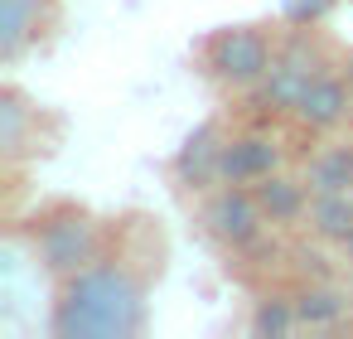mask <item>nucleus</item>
<instances>
[{
	"instance_id": "obj_12",
	"label": "nucleus",
	"mask_w": 353,
	"mask_h": 339,
	"mask_svg": "<svg viewBox=\"0 0 353 339\" xmlns=\"http://www.w3.org/2000/svg\"><path fill=\"white\" fill-rule=\"evenodd\" d=\"M310 233L324 242L353 238V194H310Z\"/></svg>"
},
{
	"instance_id": "obj_14",
	"label": "nucleus",
	"mask_w": 353,
	"mask_h": 339,
	"mask_svg": "<svg viewBox=\"0 0 353 339\" xmlns=\"http://www.w3.org/2000/svg\"><path fill=\"white\" fill-rule=\"evenodd\" d=\"M30 122H39V107H30L15 88H6V93H0V146H6V160H10V165L25 155Z\"/></svg>"
},
{
	"instance_id": "obj_15",
	"label": "nucleus",
	"mask_w": 353,
	"mask_h": 339,
	"mask_svg": "<svg viewBox=\"0 0 353 339\" xmlns=\"http://www.w3.org/2000/svg\"><path fill=\"white\" fill-rule=\"evenodd\" d=\"M295 325H300V310H295V300H281V296H266L256 305V315H252V329L256 334H285Z\"/></svg>"
},
{
	"instance_id": "obj_8",
	"label": "nucleus",
	"mask_w": 353,
	"mask_h": 339,
	"mask_svg": "<svg viewBox=\"0 0 353 339\" xmlns=\"http://www.w3.org/2000/svg\"><path fill=\"white\" fill-rule=\"evenodd\" d=\"M54 0H0V59L15 64L49 25Z\"/></svg>"
},
{
	"instance_id": "obj_9",
	"label": "nucleus",
	"mask_w": 353,
	"mask_h": 339,
	"mask_svg": "<svg viewBox=\"0 0 353 339\" xmlns=\"http://www.w3.org/2000/svg\"><path fill=\"white\" fill-rule=\"evenodd\" d=\"M252 194H256V204H261V213H266V223H300L305 213H310V184L305 180H290V175H266V180H256L252 184Z\"/></svg>"
},
{
	"instance_id": "obj_2",
	"label": "nucleus",
	"mask_w": 353,
	"mask_h": 339,
	"mask_svg": "<svg viewBox=\"0 0 353 339\" xmlns=\"http://www.w3.org/2000/svg\"><path fill=\"white\" fill-rule=\"evenodd\" d=\"M30 242H34L39 267L54 281H63V276H73L78 267H88L92 257L107 252V228L88 209H54V213H44L34 223Z\"/></svg>"
},
{
	"instance_id": "obj_3",
	"label": "nucleus",
	"mask_w": 353,
	"mask_h": 339,
	"mask_svg": "<svg viewBox=\"0 0 353 339\" xmlns=\"http://www.w3.org/2000/svg\"><path fill=\"white\" fill-rule=\"evenodd\" d=\"M276 49H281V39L271 30H261V25H228V30H218V35L203 39V68L223 88L252 93L266 78Z\"/></svg>"
},
{
	"instance_id": "obj_6",
	"label": "nucleus",
	"mask_w": 353,
	"mask_h": 339,
	"mask_svg": "<svg viewBox=\"0 0 353 339\" xmlns=\"http://www.w3.org/2000/svg\"><path fill=\"white\" fill-rule=\"evenodd\" d=\"M290 117H295L300 126H310V131H334V126H343V122L353 117V78L324 68V73L300 93V102H295Z\"/></svg>"
},
{
	"instance_id": "obj_11",
	"label": "nucleus",
	"mask_w": 353,
	"mask_h": 339,
	"mask_svg": "<svg viewBox=\"0 0 353 339\" xmlns=\"http://www.w3.org/2000/svg\"><path fill=\"white\" fill-rule=\"evenodd\" d=\"M310 194H353V146H324L305 165Z\"/></svg>"
},
{
	"instance_id": "obj_19",
	"label": "nucleus",
	"mask_w": 353,
	"mask_h": 339,
	"mask_svg": "<svg viewBox=\"0 0 353 339\" xmlns=\"http://www.w3.org/2000/svg\"><path fill=\"white\" fill-rule=\"evenodd\" d=\"M348 122H353V117H348Z\"/></svg>"
},
{
	"instance_id": "obj_4",
	"label": "nucleus",
	"mask_w": 353,
	"mask_h": 339,
	"mask_svg": "<svg viewBox=\"0 0 353 339\" xmlns=\"http://www.w3.org/2000/svg\"><path fill=\"white\" fill-rule=\"evenodd\" d=\"M319 73H324L319 44L310 39V30H295L290 39H281V49H276L266 78L252 88V97H256V107H266V112H295L300 93H305Z\"/></svg>"
},
{
	"instance_id": "obj_1",
	"label": "nucleus",
	"mask_w": 353,
	"mask_h": 339,
	"mask_svg": "<svg viewBox=\"0 0 353 339\" xmlns=\"http://www.w3.org/2000/svg\"><path fill=\"white\" fill-rule=\"evenodd\" d=\"M150 320V286L145 271L121 257L102 252L73 276L59 281L54 310H49V334L54 339H136Z\"/></svg>"
},
{
	"instance_id": "obj_10",
	"label": "nucleus",
	"mask_w": 353,
	"mask_h": 339,
	"mask_svg": "<svg viewBox=\"0 0 353 339\" xmlns=\"http://www.w3.org/2000/svg\"><path fill=\"white\" fill-rule=\"evenodd\" d=\"M218 151H223L218 126H199V131L179 146V155H174V175H179L189 189H208V184H218Z\"/></svg>"
},
{
	"instance_id": "obj_13",
	"label": "nucleus",
	"mask_w": 353,
	"mask_h": 339,
	"mask_svg": "<svg viewBox=\"0 0 353 339\" xmlns=\"http://www.w3.org/2000/svg\"><path fill=\"white\" fill-rule=\"evenodd\" d=\"M295 310H300V325L329 329V325H339V320L353 310V300H348L343 291H334L329 281H310V286L295 296Z\"/></svg>"
},
{
	"instance_id": "obj_17",
	"label": "nucleus",
	"mask_w": 353,
	"mask_h": 339,
	"mask_svg": "<svg viewBox=\"0 0 353 339\" xmlns=\"http://www.w3.org/2000/svg\"><path fill=\"white\" fill-rule=\"evenodd\" d=\"M343 252H348V262H353V238H348V242H343Z\"/></svg>"
},
{
	"instance_id": "obj_5",
	"label": "nucleus",
	"mask_w": 353,
	"mask_h": 339,
	"mask_svg": "<svg viewBox=\"0 0 353 339\" xmlns=\"http://www.w3.org/2000/svg\"><path fill=\"white\" fill-rule=\"evenodd\" d=\"M203 228L218 242H228V247H252L261 238V228H266V213H261L252 184H223V189H213L208 204H203Z\"/></svg>"
},
{
	"instance_id": "obj_16",
	"label": "nucleus",
	"mask_w": 353,
	"mask_h": 339,
	"mask_svg": "<svg viewBox=\"0 0 353 339\" xmlns=\"http://www.w3.org/2000/svg\"><path fill=\"white\" fill-rule=\"evenodd\" d=\"M334 6H339V0H285V20H290L295 30H310V25H319Z\"/></svg>"
},
{
	"instance_id": "obj_18",
	"label": "nucleus",
	"mask_w": 353,
	"mask_h": 339,
	"mask_svg": "<svg viewBox=\"0 0 353 339\" xmlns=\"http://www.w3.org/2000/svg\"><path fill=\"white\" fill-rule=\"evenodd\" d=\"M348 78H353V59H348Z\"/></svg>"
},
{
	"instance_id": "obj_7",
	"label": "nucleus",
	"mask_w": 353,
	"mask_h": 339,
	"mask_svg": "<svg viewBox=\"0 0 353 339\" xmlns=\"http://www.w3.org/2000/svg\"><path fill=\"white\" fill-rule=\"evenodd\" d=\"M281 170V146L271 136H232L218 151V184H256Z\"/></svg>"
}]
</instances>
